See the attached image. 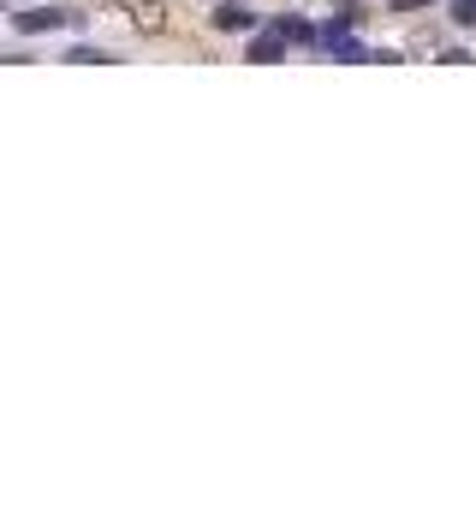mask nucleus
<instances>
[{
  "label": "nucleus",
  "mask_w": 476,
  "mask_h": 512,
  "mask_svg": "<svg viewBox=\"0 0 476 512\" xmlns=\"http://www.w3.org/2000/svg\"><path fill=\"white\" fill-rule=\"evenodd\" d=\"M18 30H60V24H78V12H60V6H42V12H12Z\"/></svg>",
  "instance_id": "nucleus-1"
},
{
  "label": "nucleus",
  "mask_w": 476,
  "mask_h": 512,
  "mask_svg": "<svg viewBox=\"0 0 476 512\" xmlns=\"http://www.w3.org/2000/svg\"><path fill=\"white\" fill-rule=\"evenodd\" d=\"M250 24H256L250 0H221V12H215V30H250Z\"/></svg>",
  "instance_id": "nucleus-2"
},
{
  "label": "nucleus",
  "mask_w": 476,
  "mask_h": 512,
  "mask_svg": "<svg viewBox=\"0 0 476 512\" xmlns=\"http://www.w3.org/2000/svg\"><path fill=\"white\" fill-rule=\"evenodd\" d=\"M280 42H286L280 30H274V36H256V42H250V60H256V66H274V60H280Z\"/></svg>",
  "instance_id": "nucleus-3"
},
{
  "label": "nucleus",
  "mask_w": 476,
  "mask_h": 512,
  "mask_svg": "<svg viewBox=\"0 0 476 512\" xmlns=\"http://www.w3.org/2000/svg\"><path fill=\"white\" fill-rule=\"evenodd\" d=\"M274 30H280L286 42H316V30H310V24H298V18H280Z\"/></svg>",
  "instance_id": "nucleus-4"
},
{
  "label": "nucleus",
  "mask_w": 476,
  "mask_h": 512,
  "mask_svg": "<svg viewBox=\"0 0 476 512\" xmlns=\"http://www.w3.org/2000/svg\"><path fill=\"white\" fill-rule=\"evenodd\" d=\"M72 60H78V66H108L114 54H102V48H72Z\"/></svg>",
  "instance_id": "nucleus-5"
},
{
  "label": "nucleus",
  "mask_w": 476,
  "mask_h": 512,
  "mask_svg": "<svg viewBox=\"0 0 476 512\" xmlns=\"http://www.w3.org/2000/svg\"><path fill=\"white\" fill-rule=\"evenodd\" d=\"M453 18L459 24H476V0H453Z\"/></svg>",
  "instance_id": "nucleus-6"
},
{
  "label": "nucleus",
  "mask_w": 476,
  "mask_h": 512,
  "mask_svg": "<svg viewBox=\"0 0 476 512\" xmlns=\"http://www.w3.org/2000/svg\"><path fill=\"white\" fill-rule=\"evenodd\" d=\"M411 6H429V0H393V12H411Z\"/></svg>",
  "instance_id": "nucleus-7"
}]
</instances>
